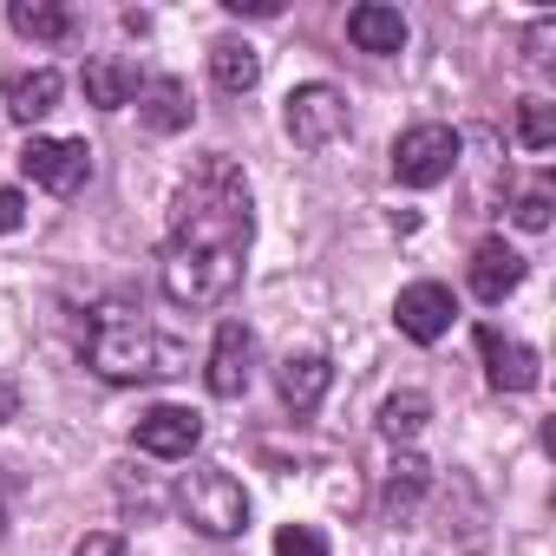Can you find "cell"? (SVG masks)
Listing matches in <instances>:
<instances>
[{"label": "cell", "instance_id": "6da1fadb", "mask_svg": "<svg viewBox=\"0 0 556 556\" xmlns=\"http://www.w3.org/2000/svg\"><path fill=\"white\" fill-rule=\"evenodd\" d=\"M249 236H255V203H249L242 170L223 151L197 157V170L177 184V203H170V242H164V268H157L164 295L177 308L229 302Z\"/></svg>", "mask_w": 556, "mask_h": 556}, {"label": "cell", "instance_id": "7a4b0ae2", "mask_svg": "<svg viewBox=\"0 0 556 556\" xmlns=\"http://www.w3.org/2000/svg\"><path fill=\"white\" fill-rule=\"evenodd\" d=\"M86 361H92V374L112 380V387H138V380L177 374V348H170V341L151 328V315L131 308V302H99V308H92Z\"/></svg>", "mask_w": 556, "mask_h": 556}, {"label": "cell", "instance_id": "3957f363", "mask_svg": "<svg viewBox=\"0 0 556 556\" xmlns=\"http://www.w3.org/2000/svg\"><path fill=\"white\" fill-rule=\"evenodd\" d=\"M177 504H184V517H190L203 536H242V530H249V491H242L223 465H197V471H184Z\"/></svg>", "mask_w": 556, "mask_h": 556}, {"label": "cell", "instance_id": "277c9868", "mask_svg": "<svg viewBox=\"0 0 556 556\" xmlns=\"http://www.w3.org/2000/svg\"><path fill=\"white\" fill-rule=\"evenodd\" d=\"M282 125H289V138L302 144V151H328V144H341L348 131H354V112H348V99L334 92V86H295L289 92V112H282Z\"/></svg>", "mask_w": 556, "mask_h": 556}, {"label": "cell", "instance_id": "5b68a950", "mask_svg": "<svg viewBox=\"0 0 556 556\" xmlns=\"http://www.w3.org/2000/svg\"><path fill=\"white\" fill-rule=\"evenodd\" d=\"M458 170V131L452 125H413V131H400V144H393V177L406 184V190H432V184H445Z\"/></svg>", "mask_w": 556, "mask_h": 556}, {"label": "cell", "instance_id": "8992f818", "mask_svg": "<svg viewBox=\"0 0 556 556\" xmlns=\"http://www.w3.org/2000/svg\"><path fill=\"white\" fill-rule=\"evenodd\" d=\"M21 170H27L40 190H53V197H73V190L92 177V144H86V138H27V151H21Z\"/></svg>", "mask_w": 556, "mask_h": 556}, {"label": "cell", "instance_id": "52a82bcc", "mask_svg": "<svg viewBox=\"0 0 556 556\" xmlns=\"http://www.w3.org/2000/svg\"><path fill=\"white\" fill-rule=\"evenodd\" d=\"M249 380H255V334L242 321H223L216 341H210V361H203V387L216 400H242Z\"/></svg>", "mask_w": 556, "mask_h": 556}, {"label": "cell", "instance_id": "ba28073f", "mask_svg": "<svg viewBox=\"0 0 556 556\" xmlns=\"http://www.w3.org/2000/svg\"><path fill=\"white\" fill-rule=\"evenodd\" d=\"M452 289L445 282H413V289H400V302H393V321H400V334L406 341H419V348H432V341H445L452 334Z\"/></svg>", "mask_w": 556, "mask_h": 556}, {"label": "cell", "instance_id": "9c48e42d", "mask_svg": "<svg viewBox=\"0 0 556 556\" xmlns=\"http://www.w3.org/2000/svg\"><path fill=\"white\" fill-rule=\"evenodd\" d=\"M478 354H484V374H491V387H497V393H530V387L543 380V367H536V348H523V341H504L497 328H478Z\"/></svg>", "mask_w": 556, "mask_h": 556}, {"label": "cell", "instance_id": "30bf717a", "mask_svg": "<svg viewBox=\"0 0 556 556\" xmlns=\"http://www.w3.org/2000/svg\"><path fill=\"white\" fill-rule=\"evenodd\" d=\"M197 439H203V419L190 406H151L138 419V452H151V458H190Z\"/></svg>", "mask_w": 556, "mask_h": 556}, {"label": "cell", "instance_id": "8fae6325", "mask_svg": "<svg viewBox=\"0 0 556 556\" xmlns=\"http://www.w3.org/2000/svg\"><path fill=\"white\" fill-rule=\"evenodd\" d=\"M517 282H523V255L510 242H478V255H471V295L484 308H497L504 295H517Z\"/></svg>", "mask_w": 556, "mask_h": 556}, {"label": "cell", "instance_id": "7c38bea8", "mask_svg": "<svg viewBox=\"0 0 556 556\" xmlns=\"http://www.w3.org/2000/svg\"><path fill=\"white\" fill-rule=\"evenodd\" d=\"M348 40L361 53H400L406 47V14L400 8H380V0H361L348 14Z\"/></svg>", "mask_w": 556, "mask_h": 556}, {"label": "cell", "instance_id": "4fadbf2b", "mask_svg": "<svg viewBox=\"0 0 556 556\" xmlns=\"http://www.w3.org/2000/svg\"><path fill=\"white\" fill-rule=\"evenodd\" d=\"M53 105H60V73L53 66H34V73H14L8 79V118L14 125H40Z\"/></svg>", "mask_w": 556, "mask_h": 556}, {"label": "cell", "instance_id": "5bb4252c", "mask_svg": "<svg viewBox=\"0 0 556 556\" xmlns=\"http://www.w3.org/2000/svg\"><path fill=\"white\" fill-rule=\"evenodd\" d=\"M86 105H99V112H118V105H131L138 99V66H125V60H86Z\"/></svg>", "mask_w": 556, "mask_h": 556}, {"label": "cell", "instance_id": "9a60e30c", "mask_svg": "<svg viewBox=\"0 0 556 556\" xmlns=\"http://www.w3.org/2000/svg\"><path fill=\"white\" fill-rule=\"evenodd\" d=\"M282 400L295 406V413H308V406H321V393H328V380H334V367L321 361V354H289L282 361Z\"/></svg>", "mask_w": 556, "mask_h": 556}, {"label": "cell", "instance_id": "2e32d148", "mask_svg": "<svg viewBox=\"0 0 556 556\" xmlns=\"http://www.w3.org/2000/svg\"><path fill=\"white\" fill-rule=\"evenodd\" d=\"M426 484H432V465L406 452V458H400V465L387 471V484H380V504H387V517H393V523H406V517L419 510V497H426Z\"/></svg>", "mask_w": 556, "mask_h": 556}, {"label": "cell", "instance_id": "e0dca14e", "mask_svg": "<svg viewBox=\"0 0 556 556\" xmlns=\"http://www.w3.org/2000/svg\"><path fill=\"white\" fill-rule=\"evenodd\" d=\"M210 79H216L223 92H255L262 53H255L249 40H216V47H210Z\"/></svg>", "mask_w": 556, "mask_h": 556}, {"label": "cell", "instance_id": "ac0fdd59", "mask_svg": "<svg viewBox=\"0 0 556 556\" xmlns=\"http://www.w3.org/2000/svg\"><path fill=\"white\" fill-rule=\"evenodd\" d=\"M138 112H144L151 131H184L190 125V92L177 79H151V86H138Z\"/></svg>", "mask_w": 556, "mask_h": 556}, {"label": "cell", "instance_id": "d6986e66", "mask_svg": "<svg viewBox=\"0 0 556 556\" xmlns=\"http://www.w3.org/2000/svg\"><path fill=\"white\" fill-rule=\"evenodd\" d=\"M8 21H14V34H27V40H66V34H73V14L60 8V0H14Z\"/></svg>", "mask_w": 556, "mask_h": 556}, {"label": "cell", "instance_id": "ffe728a7", "mask_svg": "<svg viewBox=\"0 0 556 556\" xmlns=\"http://www.w3.org/2000/svg\"><path fill=\"white\" fill-rule=\"evenodd\" d=\"M426 419H432V400H426V393H393V400L380 406V432H387L393 445H400V439H419Z\"/></svg>", "mask_w": 556, "mask_h": 556}, {"label": "cell", "instance_id": "44dd1931", "mask_svg": "<svg viewBox=\"0 0 556 556\" xmlns=\"http://www.w3.org/2000/svg\"><path fill=\"white\" fill-rule=\"evenodd\" d=\"M517 144L523 151H549L556 144V105L549 99H523L517 105Z\"/></svg>", "mask_w": 556, "mask_h": 556}, {"label": "cell", "instance_id": "7402d4cb", "mask_svg": "<svg viewBox=\"0 0 556 556\" xmlns=\"http://www.w3.org/2000/svg\"><path fill=\"white\" fill-rule=\"evenodd\" d=\"M275 556H334V549L315 523H282L275 530Z\"/></svg>", "mask_w": 556, "mask_h": 556}, {"label": "cell", "instance_id": "603a6c76", "mask_svg": "<svg viewBox=\"0 0 556 556\" xmlns=\"http://www.w3.org/2000/svg\"><path fill=\"white\" fill-rule=\"evenodd\" d=\"M27 223V197L21 190H0V236H14Z\"/></svg>", "mask_w": 556, "mask_h": 556}, {"label": "cell", "instance_id": "cb8c5ba5", "mask_svg": "<svg viewBox=\"0 0 556 556\" xmlns=\"http://www.w3.org/2000/svg\"><path fill=\"white\" fill-rule=\"evenodd\" d=\"M517 223H523V229H543V223H549V197H543V190L517 197Z\"/></svg>", "mask_w": 556, "mask_h": 556}, {"label": "cell", "instance_id": "d4e9b609", "mask_svg": "<svg viewBox=\"0 0 556 556\" xmlns=\"http://www.w3.org/2000/svg\"><path fill=\"white\" fill-rule=\"evenodd\" d=\"M549 40H556V21H536L530 27V66H549Z\"/></svg>", "mask_w": 556, "mask_h": 556}, {"label": "cell", "instance_id": "484cf974", "mask_svg": "<svg viewBox=\"0 0 556 556\" xmlns=\"http://www.w3.org/2000/svg\"><path fill=\"white\" fill-rule=\"evenodd\" d=\"M73 556H125V543L112 536V530H99V536H79V549Z\"/></svg>", "mask_w": 556, "mask_h": 556}, {"label": "cell", "instance_id": "4316f807", "mask_svg": "<svg viewBox=\"0 0 556 556\" xmlns=\"http://www.w3.org/2000/svg\"><path fill=\"white\" fill-rule=\"evenodd\" d=\"M229 14H249V21H275L282 14V0H223Z\"/></svg>", "mask_w": 556, "mask_h": 556}, {"label": "cell", "instance_id": "83f0119b", "mask_svg": "<svg viewBox=\"0 0 556 556\" xmlns=\"http://www.w3.org/2000/svg\"><path fill=\"white\" fill-rule=\"evenodd\" d=\"M0 530H8V510H0Z\"/></svg>", "mask_w": 556, "mask_h": 556}]
</instances>
